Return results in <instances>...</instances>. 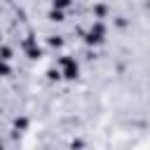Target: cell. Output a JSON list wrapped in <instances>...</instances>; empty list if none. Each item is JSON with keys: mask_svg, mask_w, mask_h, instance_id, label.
Returning <instances> with one entry per match:
<instances>
[{"mask_svg": "<svg viewBox=\"0 0 150 150\" xmlns=\"http://www.w3.org/2000/svg\"><path fill=\"white\" fill-rule=\"evenodd\" d=\"M59 75H63L66 80H75L80 75V63L73 56H63L59 61Z\"/></svg>", "mask_w": 150, "mask_h": 150, "instance_id": "6da1fadb", "label": "cell"}, {"mask_svg": "<svg viewBox=\"0 0 150 150\" xmlns=\"http://www.w3.org/2000/svg\"><path fill=\"white\" fill-rule=\"evenodd\" d=\"M103 40H105V26H103L101 21H96V23L91 26L89 35H87V42H89V45H101Z\"/></svg>", "mask_w": 150, "mask_h": 150, "instance_id": "7a4b0ae2", "label": "cell"}, {"mask_svg": "<svg viewBox=\"0 0 150 150\" xmlns=\"http://www.w3.org/2000/svg\"><path fill=\"white\" fill-rule=\"evenodd\" d=\"M12 73V66L7 63V59H0V75H9Z\"/></svg>", "mask_w": 150, "mask_h": 150, "instance_id": "3957f363", "label": "cell"}, {"mask_svg": "<svg viewBox=\"0 0 150 150\" xmlns=\"http://www.w3.org/2000/svg\"><path fill=\"white\" fill-rule=\"evenodd\" d=\"M68 7H70V0H54V9L61 12V9H68Z\"/></svg>", "mask_w": 150, "mask_h": 150, "instance_id": "277c9868", "label": "cell"}, {"mask_svg": "<svg viewBox=\"0 0 150 150\" xmlns=\"http://www.w3.org/2000/svg\"><path fill=\"white\" fill-rule=\"evenodd\" d=\"M0 150H2V145H0Z\"/></svg>", "mask_w": 150, "mask_h": 150, "instance_id": "5b68a950", "label": "cell"}]
</instances>
